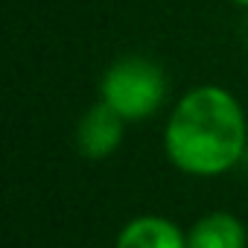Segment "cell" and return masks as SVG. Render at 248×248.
Returning a JSON list of instances; mask_svg holds the SVG:
<instances>
[{
	"mask_svg": "<svg viewBox=\"0 0 248 248\" xmlns=\"http://www.w3.org/2000/svg\"><path fill=\"white\" fill-rule=\"evenodd\" d=\"M248 149V117L233 91L196 85L175 99L164 123V152L190 178H219L239 167Z\"/></svg>",
	"mask_w": 248,
	"mask_h": 248,
	"instance_id": "1",
	"label": "cell"
},
{
	"mask_svg": "<svg viewBox=\"0 0 248 248\" xmlns=\"http://www.w3.org/2000/svg\"><path fill=\"white\" fill-rule=\"evenodd\" d=\"M187 248H248V228L231 210H207L190 225Z\"/></svg>",
	"mask_w": 248,
	"mask_h": 248,
	"instance_id": "5",
	"label": "cell"
},
{
	"mask_svg": "<svg viewBox=\"0 0 248 248\" xmlns=\"http://www.w3.org/2000/svg\"><path fill=\"white\" fill-rule=\"evenodd\" d=\"M126 126L129 123L111 105H105L102 99L93 102L91 108H85V114L76 123V149H79V155L88 158V161L111 158L123 143Z\"/></svg>",
	"mask_w": 248,
	"mask_h": 248,
	"instance_id": "3",
	"label": "cell"
},
{
	"mask_svg": "<svg viewBox=\"0 0 248 248\" xmlns=\"http://www.w3.org/2000/svg\"><path fill=\"white\" fill-rule=\"evenodd\" d=\"M170 96L167 70L149 56H120L99 79V99L111 105L126 123L155 117Z\"/></svg>",
	"mask_w": 248,
	"mask_h": 248,
	"instance_id": "2",
	"label": "cell"
},
{
	"mask_svg": "<svg viewBox=\"0 0 248 248\" xmlns=\"http://www.w3.org/2000/svg\"><path fill=\"white\" fill-rule=\"evenodd\" d=\"M228 3H233V6H239V9H248V0H228Z\"/></svg>",
	"mask_w": 248,
	"mask_h": 248,
	"instance_id": "6",
	"label": "cell"
},
{
	"mask_svg": "<svg viewBox=\"0 0 248 248\" xmlns=\"http://www.w3.org/2000/svg\"><path fill=\"white\" fill-rule=\"evenodd\" d=\"M114 248H187V233L167 216L140 213L120 228Z\"/></svg>",
	"mask_w": 248,
	"mask_h": 248,
	"instance_id": "4",
	"label": "cell"
}]
</instances>
